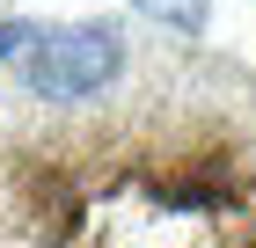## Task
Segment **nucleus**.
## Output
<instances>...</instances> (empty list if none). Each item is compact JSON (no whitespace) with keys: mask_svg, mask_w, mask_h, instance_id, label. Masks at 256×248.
<instances>
[{"mask_svg":"<svg viewBox=\"0 0 256 248\" xmlns=\"http://www.w3.org/2000/svg\"><path fill=\"white\" fill-rule=\"evenodd\" d=\"M132 7L154 22V29H176L183 44L205 37V22H212V0H132Z\"/></svg>","mask_w":256,"mask_h":248,"instance_id":"obj_3","label":"nucleus"},{"mask_svg":"<svg viewBox=\"0 0 256 248\" xmlns=\"http://www.w3.org/2000/svg\"><path fill=\"white\" fill-rule=\"evenodd\" d=\"M30 37H37V22H0V66H8V58H22V51H30Z\"/></svg>","mask_w":256,"mask_h":248,"instance_id":"obj_4","label":"nucleus"},{"mask_svg":"<svg viewBox=\"0 0 256 248\" xmlns=\"http://www.w3.org/2000/svg\"><path fill=\"white\" fill-rule=\"evenodd\" d=\"M132 66V51H124L118 22H66V29H44V37H30V51L15 58V88L37 102H88L102 95L110 80Z\"/></svg>","mask_w":256,"mask_h":248,"instance_id":"obj_2","label":"nucleus"},{"mask_svg":"<svg viewBox=\"0 0 256 248\" xmlns=\"http://www.w3.org/2000/svg\"><path fill=\"white\" fill-rule=\"evenodd\" d=\"M0 248H256V73L146 51L88 102L8 80Z\"/></svg>","mask_w":256,"mask_h":248,"instance_id":"obj_1","label":"nucleus"}]
</instances>
